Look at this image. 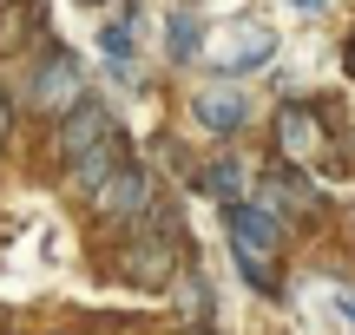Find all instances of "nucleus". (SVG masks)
<instances>
[{
  "instance_id": "13",
  "label": "nucleus",
  "mask_w": 355,
  "mask_h": 335,
  "mask_svg": "<svg viewBox=\"0 0 355 335\" xmlns=\"http://www.w3.org/2000/svg\"><path fill=\"white\" fill-rule=\"evenodd\" d=\"M99 46L112 53V66H132V26H119V20H112V26L99 33Z\"/></svg>"
},
{
  "instance_id": "11",
  "label": "nucleus",
  "mask_w": 355,
  "mask_h": 335,
  "mask_svg": "<svg viewBox=\"0 0 355 335\" xmlns=\"http://www.w3.org/2000/svg\"><path fill=\"white\" fill-rule=\"evenodd\" d=\"M165 39H171V60H191V53L204 46V20H198V7H171V20H165Z\"/></svg>"
},
{
  "instance_id": "10",
  "label": "nucleus",
  "mask_w": 355,
  "mask_h": 335,
  "mask_svg": "<svg viewBox=\"0 0 355 335\" xmlns=\"http://www.w3.org/2000/svg\"><path fill=\"white\" fill-rule=\"evenodd\" d=\"M119 165H125V145H119V132H112L105 145H92V152L73 158V184H79V191H99V184L112 178Z\"/></svg>"
},
{
  "instance_id": "3",
  "label": "nucleus",
  "mask_w": 355,
  "mask_h": 335,
  "mask_svg": "<svg viewBox=\"0 0 355 335\" xmlns=\"http://www.w3.org/2000/svg\"><path fill=\"white\" fill-rule=\"evenodd\" d=\"M119 276H125V283H139V289L171 283V276H178V237H171V230H145V237H132L125 257H119Z\"/></svg>"
},
{
  "instance_id": "15",
  "label": "nucleus",
  "mask_w": 355,
  "mask_h": 335,
  "mask_svg": "<svg viewBox=\"0 0 355 335\" xmlns=\"http://www.w3.org/2000/svg\"><path fill=\"white\" fill-rule=\"evenodd\" d=\"M7 125H13V105L0 99V145H7Z\"/></svg>"
},
{
  "instance_id": "7",
  "label": "nucleus",
  "mask_w": 355,
  "mask_h": 335,
  "mask_svg": "<svg viewBox=\"0 0 355 335\" xmlns=\"http://www.w3.org/2000/svg\"><path fill=\"white\" fill-rule=\"evenodd\" d=\"M277 152L290 158V165H309V158L322 152V118L309 112V105H283L277 112Z\"/></svg>"
},
{
  "instance_id": "9",
  "label": "nucleus",
  "mask_w": 355,
  "mask_h": 335,
  "mask_svg": "<svg viewBox=\"0 0 355 335\" xmlns=\"http://www.w3.org/2000/svg\"><path fill=\"white\" fill-rule=\"evenodd\" d=\"M191 112H198V125L204 132H237L243 118H250V105H243V92L237 86H211V92H198V99H191Z\"/></svg>"
},
{
  "instance_id": "1",
  "label": "nucleus",
  "mask_w": 355,
  "mask_h": 335,
  "mask_svg": "<svg viewBox=\"0 0 355 335\" xmlns=\"http://www.w3.org/2000/svg\"><path fill=\"white\" fill-rule=\"evenodd\" d=\"M224 224H230V244H237V270L250 276L257 289H277V270H270V250L283 237V217H270L263 204H224Z\"/></svg>"
},
{
  "instance_id": "17",
  "label": "nucleus",
  "mask_w": 355,
  "mask_h": 335,
  "mask_svg": "<svg viewBox=\"0 0 355 335\" xmlns=\"http://www.w3.org/2000/svg\"><path fill=\"white\" fill-rule=\"evenodd\" d=\"M349 73H355V39H349Z\"/></svg>"
},
{
  "instance_id": "5",
  "label": "nucleus",
  "mask_w": 355,
  "mask_h": 335,
  "mask_svg": "<svg viewBox=\"0 0 355 335\" xmlns=\"http://www.w3.org/2000/svg\"><path fill=\"white\" fill-rule=\"evenodd\" d=\"M270 53H277V33H270V26H257V20H237L211 60L224 66V73H250V66H270Z\"/></svg>"
},
{
  "instance_id": "16",
  "label": "nucleus",
  "mask_w": 355,
  "mask_h": 335,
  "mask_svg": "<svg viewBox=\"0 0 355 335\" xmlns=\"http://www.w3.org/2000/svg\"><path fill=\"white\" fill-rule=\"evenodd\" d=\"M290 7H296V13H322L329 0H290Z\"/></svg>"
},
{
  "instance_id": "6",
  "label": "nucleus",
  "mask_w": 355,
  "mask_h": 335,
  "mask_svg": "<svg viewBox=\"0 0 355 335\" xmlns=\"http://www.w3.org/2000/svg\"><path fill=\"white\" fill-rule=\"evenodd\" d=\"M112 132H119V125H112V112H105L99 99H79L73 112H66V125H60V152H66V165H73L79 152H92V145H105Z\"/></svg>"
},
{
  "instance_id": "12",
  "label": "nucleus",
  "mask_w": 355,
  "mask_h": 335,
  "mask_svg": "<svg viewBox=\"0 0 355 335\" xmlns=\"http://www.w3.org/2000/svg\"><path fill=\"white\" fill-rule=\"evenodd\" d=\"M204 191L224 197V204H237V165H230V158H224V165H211V171H204Z\"/></svg>"
},
{
  "instance_id": "14",
  "label": "nucleus",
  "mask_w": 355,
  "mask_h": 335,
  "mask_svg": "<svg viewBox=\"0 0 355 335\" xmlns=\"http://www.w3.org/2000/svg\"><path fill=\"white\" fill-rule=\"evenodd\" d=\"M204 309H211V289H204L198 276H184V316H191V323H198Z\"/></svg>"
},
{
  "instance_id": "8",
  "label": "nucleus",
  "mask_w": 355,
  "mask_h": 335,
  "mask_svg": "<svg viewBox=\"0 0 355 335\" xmlns=\"http://www.w3.org/2000/svg\"><path fill=\"white\" fill-rule=\"evenodd\" d=\"M257 204L270 210V217H303L309 204H316V191H309L303 178H296V171H263V178H257Z\"/></svg>"
},
{
  "instance_id": "2",
  "label": "nucleus",
  "mask_w": 355,
  "mask_h": 335,
  "mask_svg": "<svg viewBox=\"0 0 355 335\" xmlns=\"http://www.w3.org/2000/svg\"><path fill=\"white\" fill-rule=\"evenodd\" d=\"M79 86H86V73H79V60L73 53H46V60L26 73V105L33 112H73L79 105Z\"/></svg>"
},
{
  "instance_id": "4",
  "label": "nucleus",
  "mask_w": 355,
  "mask_h": 335,
  "mask_svg": "<svg viewBox=\"0 0 355 335\" xmlns=\"http://www.w3.org/2000/svg\"><path fill=\"white\" fill-rule=\"evenodd\" d=\"M86 197H92V210H99V217H112V224H119V217L139 224L145 210H152V178H145V171L125 158V165H119L112 178L99 184V191H86Z\"/></svg>"
}]
</instances>
